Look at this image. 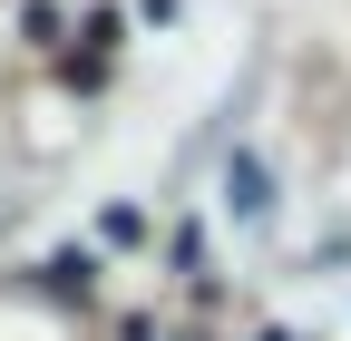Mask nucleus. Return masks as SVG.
<instances>
[]
</instances>
